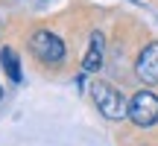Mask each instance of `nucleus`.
Wrapping results in <instances>:
<instances>
[{
    "label": "nucleus",
    "instance_id": "nucleus-5",
    "mask_svg": "<svg viewBox=\"0 0 158 146\" xmlns=\"http://www.w3.org/2000/svg\"><path fill=\"white\" fill-rule=\"evenodd\" d=\"M82 67L88 70V73H94V70L102 67V35H100V32L91 35V47H88V53H85Z\"/></svg>",
    "mask_w": 158,
    "mask_h": 146
},
{
    "label": "nucleus",
    "instance_id": "nucleus-2",
    "mask_svg": "<svg viewBox=\"0 0 158 146\" xmlns=\"http://www.w3.org/2000/svg\"><path fill=\"white\" fill-rule=\"evenodd\" d=\"M129 120L135 126H141V129L158 123V96L152 94V91H141V94L132 96V102H129Z\"/></svg>",
    "mask_w": 158,
    "mask_h": 146
},
{
    "label": "nucleus",
    "instance_id": "nucleus-1",
    "mask_svg": "<svg viewBox=\"0 0 158 146\" xmlns=\"http://www.w3.org/2000/svg\"><path fill=\"white\" fill-rule=\"evenodd\" d=\"M91 94H94L97 108H100L108 120H123V117H129V105H126L123 94H120V91H114L111 85L94 82V85H91Z\"/></svg>",
    "mask_w": 158,
    "mask_h": 146
},
{
    "label": "nucleus",
    "instance_id": "nucleus-6",
    "mask_svg": "<svg viewBox=\"0 0 158 146\" xmlns=\"http://www.w3.org/2000/svg\"><path fill=\"white\" fill-rule=\"evenodd\" d=\"M0 59H3V64H6V73H9V79L12 82H21V67H18V56L6 47L3 53H0Z\"/></svg>",
    "mask_w": 158,
    "mask_h": 146
},
{
    "label": "nucleus",
    "instance_id": "nucleus-4",
    "mask_svg": "<svg viewBox=\"0 0 158 146\" xmlns=\"http://www.w3.org/2000/svg\"><path fill=\"white\" fill-rule=\"evenodd\" d=\"M138 76L147 85H158V41L149 44L147 50L138 56Z\"/></svg>",
    "mask_w": 158,
    "mask_h": 146
},
{
    "label": "nucleus",
    "instance_id": "nucleus-7",
    "mask_svg": "<svg viewBox=\"0 0 158 146\" xmlns=\"http://www.w3.org/2000/svg\"><path fill=\"white\" fill-rule=\"evenodd\" d=\"M0 96H3V88H0Z\"/></svg>",
    "mask_w": 158,
    "mask_h": 146
},
{
    "label": "nucleus",
    "instance_id": "nucleus-3",
    "mask_svg": "<svg viewBox=\"0 0 158 146\" xmlns=\"http://www.w3.org/2000/svg\"><path fill=\"white\" fill-rule=\"evenodd\" d=\"M29 47H32V53H35L44 64H59V62L64 59V44L59 41V35L47 32V29L35 32L32 41H29Z\"/></svg>",
    "mask_w": 158,
    "mask_h": 146
}]
</instances>
